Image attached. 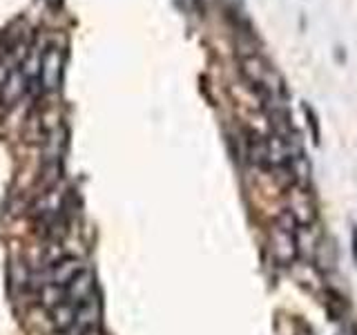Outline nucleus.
I'll use <instances>...</instances> for the list:
<instances>
[{"mask_svg": "<svg viewBox=\"0 0 357 335\" xmlns=\"http://www.w3.org/2000/svg\"><path fill=\"white\" fill-rule=\"evenodd\" d=\"M63 67H65V50L61 45H50L38 61V83L45 92H54V89L61 87Z\"/></svg>", "mask_w": 357, "mask_h": 335, "instance_id": "obj_1", "label": "nucleus"}, {"mask_svg": "<svg viewBox=\"0 0 357 335\" xmlns=\"http://www.w3.org/2000/svg\"><path fill=\"white\" fill-rule=\"evenodd\" d=\"M83 264L78 257H72V255H65V257H59V260H54L47 271L43 273V282H38L40 286H56V288H63L72 282V279L83 271Z\"/></svg>", "mask_w": 357, "mask_h": 335, "instance_id": "obj_2", "label": "nucleus"}, {"mask_svg": "<svg viewBox=\"0 0 357 335\" xmlns=\"http://www.w3.org/2000/svg\"><path fill=\"white\" fill-rule=\"evenodd\" d=\"M29 83L31 81L25 74V70H22V67H14V70L3 78V83H0V103L5 107L16 105L22 98V94L29 89Z\"/></svg>", "mask_w": 357, "mask_h": 335, "instance_id": "obj_3", "label": "nucleus"}, {"mask_svg": "<svg viewBox=\"0 0 357 335\" xmlns=\"http://www.w3.org/2000/svg\"><path fill=\"white\" fill-rule=\"evenodd\" d=\"M92 295H96V277L89 268H83V271L65 286V299L72 302L74 306H78Z\"/></svg>", "mask_w": 357, "mask_h": 335, "instance_id": "obj_4", "label": "nucleus"}, {"mask_svg": "<svg viewBox=\"0 0 357 335\" xmlns=\"http://www.w3.org/2000/svg\"><path fill=\"white\" fill-rule=\"evenodd\" d=\"M100 315H103V306H100L98 295H92L85 299L83 304L76 306V324L74 331H92L100 329Z\"/></svg>", "mask_w": 357, "mask_h": 335, "instance_id": "obj_5", "label": "nucleus"}, {"mask_svg": "<svg viewBox=\"0 0 357 335\" xmlns=\"http://www.w3.org/2000/svg\"><path fill=\"white\" fill-rule=\"evenodd\" d=\"M50 311V324L54 333L59 335H67L74 331V324H76V306L72 304V302L67 299H61L59 304H54Z\"/></svg>", "mask_w": 357, "mask_h": 335, "instance_id": "obj_6", "label": "nucleus"}, {"mask_svg": "<svg viewBox=\"0 0 357 335\" xmlns=\"http://www.w3.org/2000/svg\"><path fill=\"white\" fill-rule=\"evenodd\" d=\"M273 248H275V255L277 260H282L284 264H290L295 260L297 255V239H295V230L293 228H286V226H279L273 230Z\"/></svg>", "mask_w": 357, "mask_h": 335, "instance_id": "obj_7", "label": "nucleus"}, {"mask_svg": "<svg viewBox=\"0 0 357 335\" xmlns=\"http://www.w3.org/2000/svg\"><path fill=\"white\" fill-rule=\"evenodd\" d=\"M353 255H355V260H357V230L353 232Z\"/></svg>", "mask_w": 357, "mask_h": 335, "instance_id": "obj_8", "label": "nucleus"}, {"mask_svg": "<svg viewBox=\"0 0 357 335\" xmlns=\"http://www.w3.org/2000/svg\"><path fill=\"white\" fill-rule=\"evenodd\" d=\"M297 335H312V331H310L308 327H301V331H299Z\"/></svg>", "mask_w": 357, "mask_h": 335, "instance_id": "obj_9", "label": "nucleus"}]
</instances>
